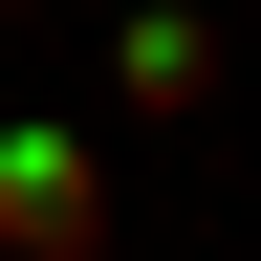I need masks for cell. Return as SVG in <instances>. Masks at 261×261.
Wrapping results in <instances>:
<instances>
[{"label":"cell","mask_w":261,"mask_h":261,"mask_svg":"<svg viewBox=\"0 0 261 261\" xmlns=\"http://www.w3.org/2000/svg\"><path fill=\"white\" fill-rule=\"evenodd\" d=\"M0 261H109V152L87 130H0Z\"/></svg>","instance_id":"cell-1"},{"label":"cell","mask_w":261,"mask_h":261,"mask_svg":"<svg viewBox=\"0 0 261 261\" xmlns=\"http://www.w3.org/2000/svg\"><path fill=\"white\" fill-rule=\"evenodd\" d=\"M109 109L130 130H196L218 109V22H196V0H109Z\"/></svg>","instance_id":"cell-2"}]
</instances>
